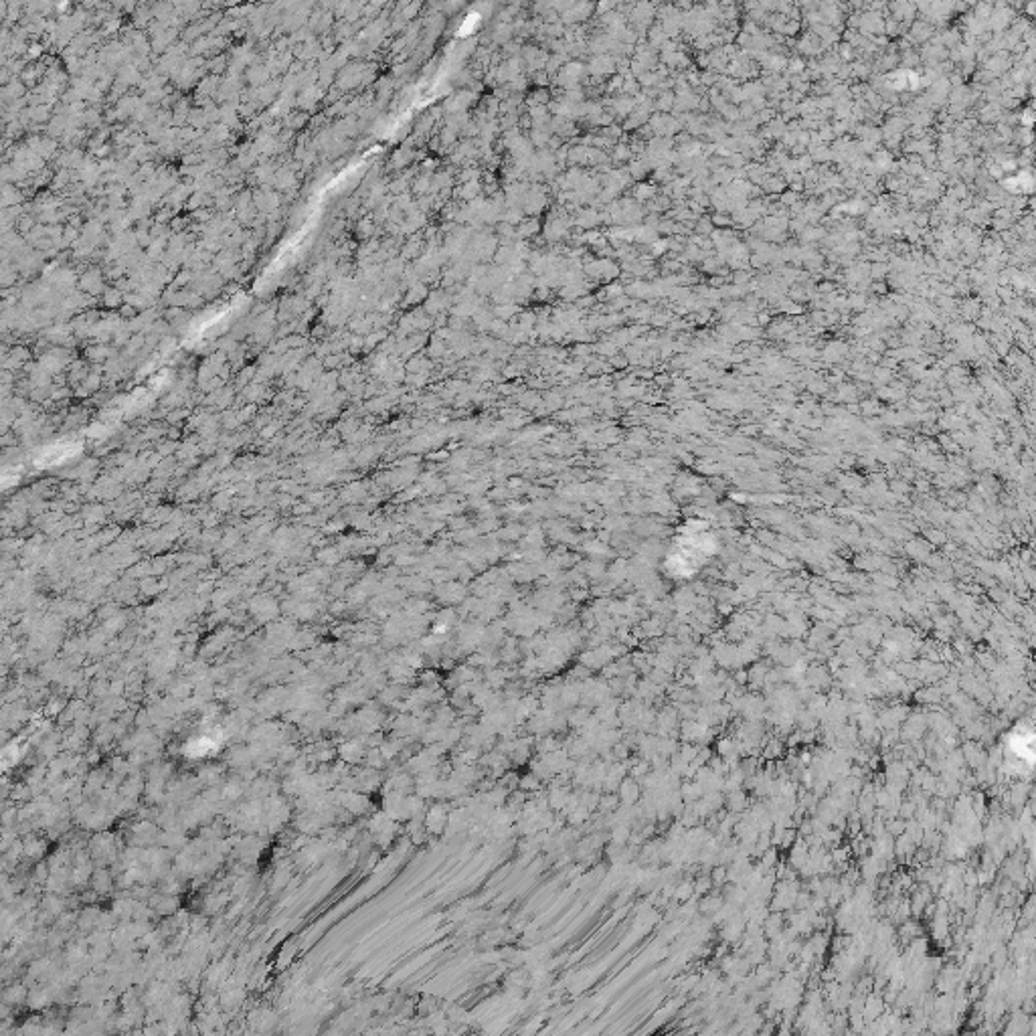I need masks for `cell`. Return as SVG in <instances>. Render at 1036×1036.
<instances>
[{
	"label": "cell",
	"mask_w": 1036,
	"mask_h": 1036,
	"mask_svg": "<svg viewBox=\"0 0 1036 1036\" xmlns=\"http://www.w3.org/2000/svg\"><path fill=\"white\" fill-rule=\"evenodd\" d=\"M715 553V539L713 535L697 529L682 535L678 539V547L674 549L670 557V567L678 573L684 571V567H697L707 555Z\"/></svg>",
	"instance_id": "cell-1"
}]
</instances>
